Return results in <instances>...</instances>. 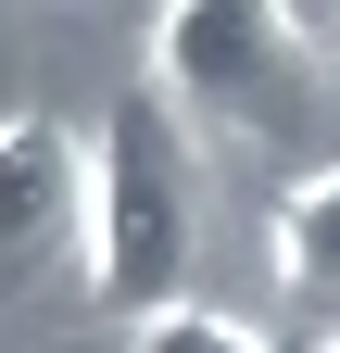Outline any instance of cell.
Wrapping results in <instances>:
<instances>
[{"instance_id":"52a82bcc","label":"cell","mask_w":340,"mask_h":353,"mask_svg":"<svg viewBox=\"0 0 340 353\" xmlns=\"http://www.w3.org/2000/svg\"><path fill=\"white\" fill-rule=\"evenodd\" d=\"M315 353H340V341H315Z\"/></svg>"},{"instance_id":"3957f363","label":"cell","mask_w":340,"mask_h":353,"mask_svg":"<svg viewBox=\"0 0 340 353\" xmlns=\"http://www.w3.org/2000/svg\"><path fill=\"white\" fill-rule=\"evenodd\" d=\"M76 240H89V126L0 114V290L63 278Z\"/></svg>"},{"instance_id":"6da1fadb","label":"cell","mask_w":340,"mask_h":353,"mask_svg":"<svg viewBox=\"0 0 340 353\" xmlns=\"http://www.w3.org/2000/svg\"><path fill=\"white\" fill-rule=\"evenodd\" d=\"M315 38H328V13H290V0H177V13H151V101L189 139L303 152L315 88H328Z\"/></svg>"},{"instance_id":"5b68a950","label":"cell","mask_w":340,"mask_h":353,"mask_svg":"<svg viewBox=\"0 0 340 353\" xmlns=\"http://www.w3.org/2000/svg\"><path fill=\"white\" fill-rule=\"evenodd\" d=\"M126 353H277V341L240 328V316H215V303H164V316L126 328Z\"/></svg>"},{"instance_id":"7a4b0ae2","label":"cell","mask_w":340,"mask_h":353,"mask_svg":"<svg viewBox=\"0 0 340 353\" xmlns=\"http://www.w3.org/2000/svg\"><path fill=\"white\" fill-rule=\"evenodd\" d=\"M189 240H202V164H189V126L151 101H114L89 126V240H76V290L101 316H164L189 278Z\"/></svg>"},{"instance_id":"8992f818","label":"cell","mask_w":340,"mask_h":353,"mask_svg":"<svg viewBox=\"0 0 340 353\" xmlns=\"http://www.w3.org/2000/svg\"><path fill=\"white\" fill-rule=\"evenodd\" d=\"M328 38H340V13H328Z\"/></svg>"},{"instance_id":"277c9868","label":"cell","mask_w":340,"mask_h":353,"mask_svg":"<svg viewBox=\"0 0 340 353\" xmlns=\"http://www.w3.org/2000/svg\"><path fill=\"white\" fill-rule=\"evenodd\" d=\"M265 252H277V290H290V303L340 316V164H315V176H290V190H277Z\"/></svg>"}]
</instances>
